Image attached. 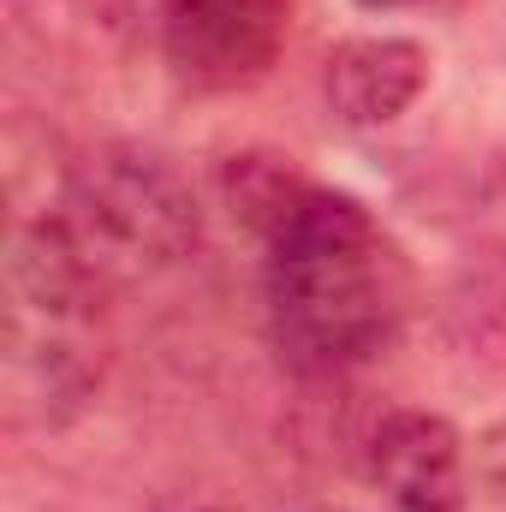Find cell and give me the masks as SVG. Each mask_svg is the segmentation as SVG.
I'll use <instances>...</instances> for the list:
<instances>
[{
  "instance_id": "obj_3",
  "label": "cell",
  "mask_w": 506,
  "mask_h": 512,
  "mask_svg": "<svg viewBox=\"0 0 506 512\" xmlns=\"http://www.w3.org/2000/svg\"><path fill=\"white\" fill-rule=\"evenodd\" d=\"M286 36V0H161V54L191 90L256 84Z\"/></svg>"
},
{
  "instance_id": "obj_9",
  "label": "cell",
  "mask_w": 506,
  "mask_h": 512,
  "mask_svg": "<svg viewBox=\"0 0 506 512\" xmlns=\"http://www.w3.org/2000/svg\"><path fill=\"white\" fill-rule=\"evenodd\" d=\"M364 12H399V6H423V0H358Z\"/></svg>"
},
{
  "instance_id": "obj_2",
  "label": "cell",
  "mask_w": 506,
  "mask_h": 512,
  "mask_svg": "<svg viewBox=\"0 0 506 512\" xmlns=\"http://www.w3.org/2000/svg\"><path fill=\"white\" fill-rule=\"evenodd\" d=\"M60 215L108 280L179 268L203 245V203L179 161L143 143H102L66 173Z\"/></svg>"
},
{
  "instance_id": "obj_4",
  "label": "cell",
  "mask_w": 506,
  "mask_h": 512,
  "mask_svg": "<svg viewBox=\"0 0 506 512\" xmlns=\"http://www.w3.org/2000/svg\"><path fill=\"white\" fill-rule=\"evenodd\" d=\"M364 471L399 512L465 507V441L435 411H387L364 441Z\"/></svg>"
},
{
  "instance_id": "obj_8",
  "label": "cell",
  "mask_w": 506,
  "mask_h": 512,
  "mask_svg": "<svg viewBox=\"0 0 506 512\" xmlns=\"http://www.w3.org/2000/svg\"><path fill=\"white\" fill-rule=\"evenodd\" d=\"M477 483L506 507V423L483 429V441H477Z\"/></svg>"
},
{
  "instance_id": "obj_7",
  "label": "cell",
  "mask_w": 506,
  "mask_h": 512,
  "mask_svg": "<svg viewBox=\"0 0 506 512\" xmlns=\"http://www.w3.org/2000/svg\"><path fill=\"white\" fill-rule=\"evenodd\" d=\"M304 191H310V179L286 155H274V149H245V155H233L221 167V197H227L233 221L251 227L256 239H268L304 203Z\"/></svg>"
},
{
  "instance_id": "obj_1",
  "label": "cell",
  "mask_w": 506,
  "mask_h": 512,
  "mask_svg": "<svg viewBox=\"0 0 506 512\" xmlns=\"http://www.w3.org/2000/svg\"><path fill=\"white\" fill-rule=\"evenodd\" d=\"M262 245L268 340L298 376H340L370 364L399 334L405 262L352 191L310 185Z\"/></svg>"
},
{
  "instance_id": "obj_5",
  "label": "cell",
  "mask_w": 506,
  "mask_h": 512,
  "mask_svg": "<svg viewBox=\"0 0 506 512\" xmlns=\"http://www.w3.org/2000/svg\"><path fill=\"white\" fill-rule=\"evenodd\" d=\"M6 286H12V316L60 322V328H90L96 310H102L108 274L96 268V256L84 251L72 221L60 209H48V215L24 221L12 233Z\"/></svg>"
},
{
  "instance_id": "obj_10",
  "label": "cell",
  "mask_w": 506,
  "mask_h": 512,
  "mask_svg": "<svg viewBox=\"0 0 506 512\" xmlns=\"http://www.w3.org/2000/svg\"><path fill=\"white\" fill-rule=\"evenodd\" d=\"M310 512H340V507H310Z\"/></svg>"
},
{
  "instance_id": "obj_6",
  "label": "cell",
  "mask_w": 506,
  "mask_h": 512,
  "mask_svg": "<svg viewBox=\"0 0 506 512\" xmlns=\"http://www.w3.org/2000/svg\"><path fill=\"white\" fill-rule=\"evenodd\" d=\"M322 90H328V108L340 126H393L429 90V48L411 36H352L328 54Z\"/></svg>"
}]
</instances>
